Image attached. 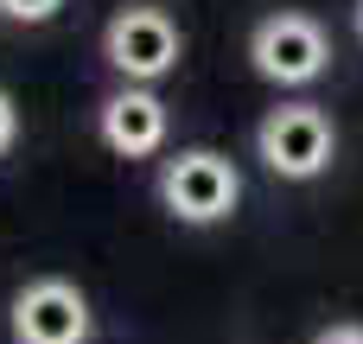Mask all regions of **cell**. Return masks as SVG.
<instances>
[{"label": "cell", "instance_id": "cell-1", "mask_svg": "<svg viewBox=\"0 0 363 344\" xmlns=\"http://www.w3.org/2000/svg\"><path fill=\"white\" fill-rule=\"evenodd\" d=\"M160 192H166L172 217H185V223H217V217L236 211L242 179H236V166L217 160V153H179V160L166 166Z\"/></svg>", "mask_w": 363, "mask_h": 344}, {"label": "cell", "instance_id": "cell-5", "mask_svg": "<svg viewBox=\"0 0 363 344\" xmlns=\"http://www.w3.org/2000/svg\"><path fill=\"white\" fill-rule=\"evenodd\" d=\"M13 338L19 344H83L89 338V306L70 281H32L13 300Z\"/></svg>", "mask_w": 363, "mask_h": 344}, {"label": "cell", "instance_id": "cell-3", "mask_svg": "<svg viewBox=\"0 0 363 344\" xmlns=\"http://www.w3.org/2000/svg\"><path fill=\"white\" fill-rule=\"evenodd\" d=\"M249 57H255V70H262L268 83H313L332 51H325V32H319L306 13H274V19L255 26Z\"/></svg>", "mask_w": 363, "mask_h": 344}, {"label": "cell", "instance_id": "cell-4", "mask_svg": "<svg viewBox=\"0 0 363 344\" xmlns=\"http://www.w3.org/2000/svg\"><path fill=\"white\" fill-rule=\"evenodd\" d=\"M262 160H268V172H281V179H313V172H325V166H332V121H325L319 109H306V102L274 109V115L262 121Z\"/></svg>", "mask_w": 363, "mask_h": 344}, {"label": "cell", "instance_id": "cell-10", "mask_svg": "<svg viewBox=\"0 0 363 344\" xmlns=\"http://www.w3.org/2000/svg\"><path fill=\"white\" fill-rule=\"evenodd\" d=\"M357 32H363V0H357Z\"/></svg>", "mask_w": 363, "mask_h": 344}, {"label": "cell", "instance_id": "cell-6", "mask_svg": "<svg viewBox=\"0 0 363 344\" xmlns=\"http://www.w3.org/2000/svg\"><path fill=\"white\" fill-rule=\"evenodd\" d=\"M102 140H108L115 153H128V160L153 153V147L166 140V109H160V96H147V89L108 96V102H102Z\"/></svg>", "mask_w": 363, "mask_h": 344}, {"label": "cell", "instance_id": "cell-8", "mask_svg": "<svg viewBox=\"0 0 363 344\" xmlns=\"http://www.w3.org/2000/svg\"><path fill=\"white\" fill-rule=\"evenodd\" d=\"M313 344H363V326H332V332H319Z\"/></svg>", "mask_w": 363, "mask_h": 344}, {"label": "cell", "instance_id": "cell-2", "mask_svg": "<svg viewBox=\"0 0 363 344\" xmlns=\"http://www.w3.org/2000/svg\"><path fill=\"white\" fill-rule=\"evenodd\" d=\"M108 64L128 77V83H153L179 64V26L160 13V6H128L115 13L108 26Z\"/></svg>", "mask_w": 363, "mask_h": 344}, {"label": "cell", "instance_id": "cell-7", "mask_svg": "<svg viewBox=\"0 0 363 344\" xmlns=\"http://www.w3.org/2000/svg\"><path fill=\"white\" fill-rule=\"evenodd\" d=\"M64 0H0V13L6 19H26V26H38V19H51Z\"/></svg>", "mask_w": 363, "mask_h": 344}, {"label": "cell", "instance_id": "cell-9", "mask_svg": "<svg viewBox=\"0 0 363 344\" xmlns=\"http://www.w3.org/2000/svg\"><path fill=\"white\" fill-rule=\"evenodd\" d=\"M6 140H13V102H6V89H0V153H6Z\"/></svg>", "mask_w": 363, "mask_h": 344}]
</instances>
